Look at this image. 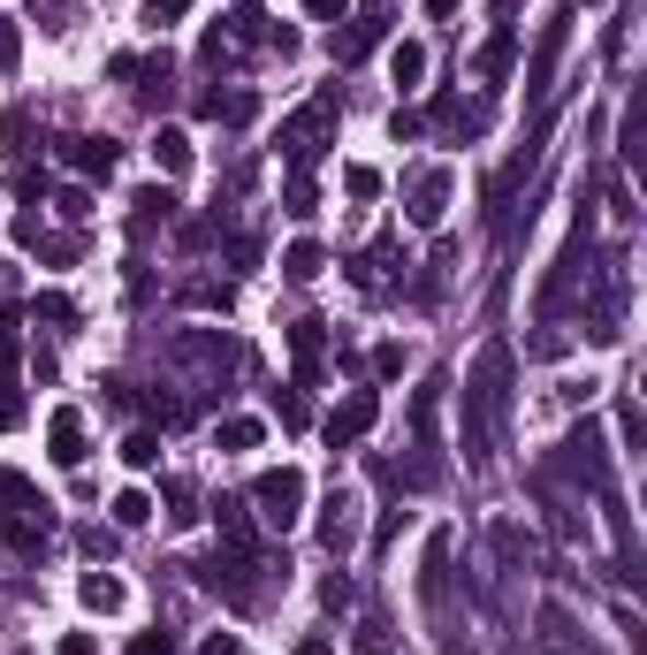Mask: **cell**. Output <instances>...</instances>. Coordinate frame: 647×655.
<instances>
[{
	"label": "cell",
	"instance_id": "1",
	"mask_svg": "<svg viewBox=\"0 0 647 655\" xmlns=\"http://www.w3.org/2000/svg\"><path fill=\"white\" fill-rule=\"evenodd\" d=\"M335 107H343V100H335V92H321L313 107H298V115L282 123V153H290V175H305V168H313V161L327 153V130H335Z\"/></svg>",
	"mask_w": 647,
	"mask_h": 655
},
{
	"label": "cell",
	"instance_id": "2",
	"mask_svg": "<svg viewBox=\"0 0 647 655\" xmlns=\"http://www.w3.org/2000/svg\"><path fill=\"white\" fill-rule=\"evenodd\" d=\"M252 503H259V518H267L275 533H290V526L305 518V473H298V466H275V473H259Z\"/></svg>",
	"mask_w": 647,
	"mask_h": 655
},
{
	"label": "cell",
	"instance_id": "3",
	"mask_svg": "<svg viewBox=\"0 0 647 655\" xmlns=\"http://www.w3.org/2000/svg\"><path fill=\"white\" fill-rule=\"evenodd\" d=\"M373 420H381V397H373V389H358V397H343V404H335V412L321 420L327 450H350V443H366V435H373Z\"/></svg>",
	"mask_w": 647,
	"mask_h": 655
},
{
	"label": "cell",
	"instance_id": "4",
	"mask_svg": "<svg viewBox=\"0 0 647 655\" xmlns=\"http://www.w3.org/2000/svg\"><path fill=\"white\" fill-rule=\"evenodd\" d=\"M564 466H571L587 489H610V450H602V427H594V420H587V427L564 443Z\"/></svg>",
	"mask_w": 647,
	"mask_h": 655
},
{
	"label": "cell",
	"instance_id": "5",
	"mask_svg": "<svg viewBox=\"0 0 647 655\" xmlns=\"http://www.w3.org/2000/svg\"><path fill=\"white\" fill-rule=\"evenodd\" d=\"M442 214H450V168H419L412 175V221L442 229Z\"/></svg>",
	"mask_w": 647,
	"mask_h": 655
},
{
	"label": "cell",
	"instance_id": "6",
	"mask_svg": "<svg viewBox=\"0 0 647 655\" xmlns=\"http://www.w3.org/2000/svg\"><path fill=\"white\" fill-rule=\"evenodd\" d=\"M564 38H571V8H556V15L541 23V46H533V69H525V84H533V92H548V77H556V54H564Z\"/></svg>",
	"mask_w": 647,
	"mask_h": 655
},
{
	"label": "cell",
	"instance_id": "7",
	"mask_svg": "<svg viewBox=\"0 0 647 655\" xmlns=\"http://www.w3.org/2000/svg\"><path fill=\"white\" fill-rule=\"evenodd\" d=\"M350 541H358V495L335 489V495L321 503V549H335V556H343Z\"/></svg>",
	"mask_w": 647,
	"mask_h": 655
},
{
	"label": "cell",
	"instance_id": "8",
	"mask_svg": "<svg viewBox=\"0 0 647 655\" xmlns=\"http://www.w3.org/2000/svg\"><path fill=\"white\" fill-rule=\"evenodd\" d=\"M61 161L77 168V175H115L123 146H115V138H61Z\"/></svg>",
	"mask_w": 647,
	"mask_h": 655
},
{
	"label": "cell",
	"instance_id": "9",
	"mask_svg": "<svg viewBox=\"0 0 647 655\" xmlns=\"http://www.w3.org/2000/svg\"><path fill=\"white\" fill-rule=\"evenodd\" d=\"M46 458L54 466H84V420L77 412H54L46 420Z\"/></svg>",
	"mask_w": 647,
	"mask_h": 655
},
{
	"label": "cell",
	"instance_id": "10",
	"mask_svg": "<svg viewBox=\"0 0 647 655\" xmlns=\"http://www.w3.org/2000/svg\"><path fill=\"white\" fill-rule=\"evenodd\" d=\"M290 351H298V389H313V381H321L327 328H321V321H290Z\"/></svg>",
	"mask_w": 647,
	"mask_h": 655
},
{
	"label": "cell",
	"instance_id": "11",
	"mask_svg": "<svg viewBox=\"0 0 647 655\" xmlns=\"http://www.w3.org/2000/svg\"><path fill=\"white\" fill-rule=\"evenodd\" d=\"M77 602H84L92 618H115L130 595H123V579H115V572H84V579H77Z\"/></svg>",
	"mask_w": 647,
	"mask_h": 655
},
{
	"label": "cell",
	"instance_id": "12",
	"mask_svg": "<svg viewBox=\"0 0 647 655\" xmlns=\"http://www.w3.org/2000/svg\"><path fill=\"white\" fill-rule=\"evenodd\" d=\"M381 46V15H358L350 31H335V61H358V54H373Z\"/></svg>",
	"mask_w": 647,
	"mask_h": 655
},
{
	"label": "cell",
	"instance_id": "13",
	"mask_svg": "<svg viewBox=\"0 0 647 655\" xmlns=\"http://www.w3.org/2000/svg\"><path fill=\"white\" fill-rule=\"evenodd\" d=\"M198 107H206V115H213V123H236V130H244V123H252V115H259V100H252V92H206V100H198Z\"/></svg>",
	"mask_w": 647,
	"mask_h": 655
},
{
	"label": "cell",
	"instance_id": "14",
	"mask_svg": "<svg viewBox=\"0 0 647 655\" xmlns=\"http://www.w3.org/2000/svg\"><path fill=\"white\" fill-rule=\"evenodd\" d=\"M389 77H396V84L412 92V84L427 77V46H419V38H404V46H389Z\"/></svg>",
	"mask_w": 647,
	"mask_h": 655
},
{
	"label": "cell",
	"instance_id": "15",
	"mask_svg": "<svg viewBox=\"0 0 647 655\" xmlns=\"http://www.w3.org/2000/svg\"><path fill=\"white\" fill-rule=\"evenodd\" d=\"M510 54H518V31H495V38L481 46V77H487V84L510 77Z\"/></svg>",
	"mask_w": 647,
	"mask_h": 655
},
{
	"label": "cell",
	"instance_id": "16",
	"mask_svg": "<svg viewBox=\"0 0 647 655\" xmlns=\"http://www.w3.org/2000/svg\"><path fill=\"white\" fill-rule=\"evenodd\" d=\"M321 267H327L321 244H290V252H282V275H290V283H313Z\"/></svg>",
	"mask_w": 647,
	"mask_h": 655
},
{
	"label": "cell",
	"instance_id": "17",
	"mask_svg": "<svg viewBox=\"0 0 647 655\" xmlns=\"http://www.w3.org/2000/svg\"><path fill=\"white\" fill-rule=\"evenodd\" d=\"M153 161H161V175H183V168H190V138H183V130H161V138H153Z\"/></svg>",
	"mask_w": 647,
	"mask_h": 655
},
{
	"label": "cell",
	"instance_id": "18",
	"mask_svg": "<svg viewBox=\"0 0 647 655\" xmlns=\"http://www.w3.org/2000/svg\"><path fill=\"white\" fill-rule=\"evenodd\" d=\"M130 206H138V237H146V229H153V221H167V214H175V198H167L161 183H153V191H138V198H130Z\"/></svg>",
	"mask_w": 647,
	"mask_h": 655
},
{
	"label": "cell",
	"instance_id": "19",
	"mask_svg": "<svg viewBox=\"0 0 647 655\" xmlns=\"http://www.w3.org/2000/svg\"><path fill=\"white\" fill-rule=\"evenodd\" d=\"M259 435H267L259 420H221V435H213V443H221V450H259Z\"/></svg>",
	"mask_w": 647,
	"mask_h": 655
},
{
	"label": "cell",
	"instance_id": "20",
	"mask_svg": "<svg viewBox=\"0 0 647 655\" xmlns=\"http://www.w3.org/2000/svg\"><path fill=\"white\" fill-rule=\"evenodd\" d=\"M146 518H153V495H146V489L115 495V526H146Z\"/></svg>",
	"mask_w": 647,
	"mask_h": 655
},
{
	"label": "cell",
	"instance_id": "21",
	"mask_svg": "<svg viewBox=\"0 0 647 655\" xmlns=\"http://www.w3.org/2000/svg\"><path fill=\"white\" fill-rule=\"evenodd\" d=\"M123 466H138V473H146V466H161V435H146V427H138V435L123 443Z\"/></svg>",
	"mask_w": 647,
	"mask_h": 655
},
{
	"label": "cell",
	"instance_id": "22",
	"mask_svg": "<svg viewBox=\"0 0 647 655\" xmlns=\"http://www.w3.org/2000/svg\"><path fill=\"white\" fill-rule=\"evenodd\" d=\"M221 510V533H229V549H252V518H244V503H213Z\"/></svg>",
	"mask_w": 647,
	"mask_h": 655
},
{
	"label": "cell",
	"instance_id": "23",
	"mask_svg": "<svg viewBox=\"0 0 647 655\" xmlns=\"http://www.w3.org/2000/svg\"><path fill=\"white\" fill-rule=\"evenodd\" d=\"M0 541H8V549H38V541H46V518H38V526H31V518H0Z\"/></svg>",
	"mask_w": 647,
	"mask_h": 655
},
{
	"label": "cell",
	"instance_id": "24",
	"mask_svg": "<svg viewBox=\"0 0 647 655\" xmlns=\"http://www.w3.org/2000/svg\"><path fill=\"white\" fill-rule=\"evenodd\" d=\"M343 191L350 198H381V168H343Z\"/></svg>",
	"mask_w": 647,
	"mask_h": 655
},
{
	"label": "cell",
	"instance_id": "25",
	"mask_svg": "<svg viewBox=\"0 0 647 655\" xmlns=\"http://www.w3.org/2000/svg\"><path fill=\"white\" fill-rule=\"evenodd\" d=\"M183 298H190V306H206V313H229V283H190Z\"/></svg>",
	"mask_w": 647,
	"mask_h": 655
},
{
	"label": "cell",
	"instance_id": "26",
	"mask_svg": "<svg viewBox=\"0 0 647 655\" xmlns=\"http://www.w3.org/2000/svg\"><path fill=\"white\" fill-rule=\"evenodd\" d=\"M167 518H183V526H190V518H198V510H190V503H198V495H190V481H167Z\"/></svg>",
	"mask_w": 647,
	"mask_h": 655
},
{
	"label": "cell",
	"instance_id": "27",
	"mask_svg": "<svg viewBox=\"0 0 647 655\" xmlns=\"http://www.w3.org/2000/svg\"><path fill=\"white\" fill-rule=\"evenodd\" d=\"M31 313H38V321H77V306H69L61 290H38V306H31Z\"/></svg>",
	"mask_w": 647,
	"mask_h": 655
},
{
	"label": "cell",
	"instance_id": "28",
	"mask_svg": "<svg viewBox=\"0 0 647 655\" xmlns=\"http://www.w3.org/2000/svg\"><path fill=\"white\" fill-rule=\"evenodd\" d=\"M396 374H404V343H381L373 351V381H396Z\"/></svg>",
	"mask_w": 647,
	"mask_h": 655
},
{
	"label": "cell",
	"instance_id": "29",
	"mask_svg": "<svg viewBox=\"0 0 647 655\" xmlns=\"http://www.w3.org/2000/svg\"><path fill=\"white\" fill-rule=\"evenodd\" d=\"M275 412H282V427H313V404L290 389V397H275Z\"/></svg>",
	"mask_w": 647,
	"mask_h": 655
},
{
	"label": "cell",
	"instance_id": "30",
	"mask_svg": "<svg viewBox=\"0 0 647 655\" xmlns=\"http://www.w3.org/2000/svg\"><path fill=\"white\" fill-rule=\"evenodd\" d=\"M381 633H389V625H381V618H366V625H358V655H396Z\"/></svg>",
	"mask_w": 647,
	"mask_h": 655
},
{
	"label": "cell",
	"instance_id": "31",
	"mask_svg": "<svg viewBox=\"0 0 647 655\" xmlns=\"http://www.w3.org/2000/svg\"><path fill=\"white\" fill-rule=\"evenodd\" d=\"M282 214H298V221L313 214V175H290V206H282Z\"/></svg>",
	"mask_w": 647,
	"mask_h": 655
},
{
	"label": "cell",
	"instance_id": "32",
	"mask_svg": "<svg viewBox=\"0 0 647 655\" xmlns=\"http://www.w3.org/2000/svg\"><path fill=\"white\" fill-rule=\"evenodd\" d=\"M15 420H23V397H15V381L0 374V427H15Z\"/></svg>",
	"mask_w": 647,
	"mask_h": 655
},
{
	"label": "cell",
	"instance_id": "33",
	"mask_svg": "<svg viewBox=\"0 0 647 655\" xmlns=\"http://www.w3.org/2000/svg\"><path fill=\"white\" fill-rule=\"evenodd\" d=\"M183 8H190V0H146V23H175Z\"/></svg>",
	"mask_w": 647,
	"mask_h": 655
},
{
	"label": "cell",
	"instance_id": "34",
	"mask_svg": "<svg viewBox=\"0 0 647 655\" xmlns=\"http://www.w3.org/2000/svg\"><path fill=\"white\" fill-rule=\"evenodd\" d=\"M15 46H23V38H15V23H0V69H15Z\"/></svg>",
	"mask_w": 647,
	"mask_h": 655
},
{
	"label": "cell",
	"instance_id": "35",
	"mask_svg": "<svg viewBox=\"0 0 647 655\" xmlns=\"http://www.w3.org/2000/svg\"><path fill=\"white\" fill-rule=\"evenodd\" d=\"M130 655H175V641H167V633H146V641H138Z\"/></svg>",
	"mask_w": 647,
	"mask_h": 655
},
{
	"label": "cell",
	"instance_id": "36",
	"mask_svg": "<svg viewBox=\"0 0 647 655\" xmlns=\"http://www.w3.org/2000/svg\"><path fill=\"white\" fill-rule=\"evenodd\" d=\"M298 8H305V15H343L350 0H298Z\"/></svg>",
	"mask_w": 647,
	"mask_h": 655
},
{
	"label": "cell",
	"instance_id": "37",
	"mask_svg": "<svg viewBox=\"0 0 647 655\" xmlns=\"http://www.w3.org/2000/svg\"><path fill=\"white\" fill-rule=\"evenodd\" d=\"M61 655H92V633H69V641H61Z\"/></svg>",
	"mask_w": 647,
	"mask_h": 655
},
{
	"label": "cell",
	"instance_id": "38",
	"mask_svg": "<svg viewBox=\"0 0 647 655\" xmlns=\"http://www.w3.org/2000/svg\"><path fill=\"white\" fill-rule=\"evenodd\" d=\"M206 655H236V641H229V633H213V641H206Z\"/></svg>",
	"mask_w": 647,
	"mask_h": 655
},
{
	"label": "cell",
	"instance_id": "39",
	"mask_svg": "<svg viewBox=\"0 0 647 655\" xmlns=\"http://www.w3.org/2000/svg\"><path fill=\"white\" fill-rule=\"evenodd\" d=\"M298 655H335V648H327V641H305V648H298Z\"/></svg>",
	"mask_w": 647,
	"mask_h": 655
},
{
	"label": "cell",
	"instance_id": "40",
	"mask_svg": "<svg viewBox=\"0 0 647 655\" xmlns=\"http://www.w3.org/2000/svg\"><path fill=\"white\" fill-rule=\"evenodd\" d=\"M427 8H435V15H450V8H458V0H427Z\"/></svg>",
	"mask_w": 647,
	"mask_h": 655
},
{
	"label": "cell",
	"instance_id": "41",
	"mask_svg": "<svg viewBox=\"0 0 647 655\" xmlns=\"http://www.w3.org/2000/svg\"><path fill=\"white\" fill-rule=\"evenodd\" d=\"M15 655H31V648H15Z\"/></svg>",
	"mask_w": 647,
	"mask_h": 655
}]
</instances>
